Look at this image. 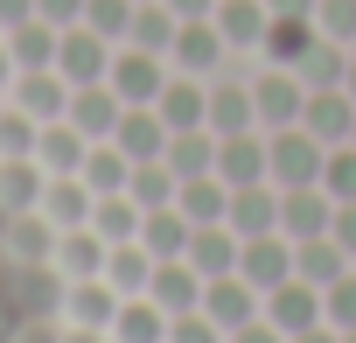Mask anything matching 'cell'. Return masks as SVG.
Returning a JSON list of instances; mask_svg holds the SVG:
<instances>
[{
	"label": "cell",
	"mask_w": 356,
	"mask_h": 343,
	"mask_svg": "<svg viewBox=\"0 0 356 343\" xmlns=\"http://www.w3.org/2000/svg\"><path fill=\"white\" fill-rule=\"evenodd\" d=\"M175 168L168 161H133V183H126V197L140 204V211H161V204H175Z\"/></svg>",
	"instance_id": "cell-37"
},
{
	"label": "cell",
	"mask_w": 356,
	"mask_h": 343,
	"mask_svg": "<svg viewBox=\"0 0 356 343\" xmlns=\"http://www.w3.org/2000/svg\"><path fill=\"white\" fill-rule=\"evenodd\" d=\"M252 98H259V126H266V133L300 126V112H307L300 70H280V63H252Z\"/></svg>",
	"instance_id": "cell-2"
},
{
	"label": "cell",
	"mask_w": 356,
	"mask_h": 343,
	"mask_svg": "<svg viewBox=\"0 0 356 343\" xmlns=\"http://www.w3.org/2000/svg\"><path fill=\"white\" fill-rule=\"evenodd\" d=\"M321 315H328L335 329H356V266H349L342 280H328V287H321Z\"/></svg>",
	"instance_id": "cell-42"
},
{
	"label": "cell",
	"mask_w": 356,
	"mask_h": 343,
	"mask_svg": "<svg viewBox=\"0 0 356 343\" xmlns=\"http://www.w3.org/2000/svg\"><path fill=\"white\" fill-rule=\"evenodd\" d=\"M203 273L189 266V259H154V280H147V301L161 308V315H189V308H203Z\"/></svg>",
	"instance_id": "cell-11"
},
{
	"label": "cell",
	"mask_w": 356,
	"mask_h": 343,
	"mask_svg": "<svg viewBox=\"0 0 356 343\" xmlns=\"http://www.w3.org/2000/svg\"><path fill=\"white\" fill-rule=\"evenodd\" d=\"M175 168V183H189V176H217V133L210 126H182V133H168V154Z\"/></svg>",
	"instance_id": "cell-23"
},
{
	"label": "cell",
	"mask_w": 356,
	"mask_h": 343,
	"mask_svg": "<svg viewBox=\"0 0 356 343\" xmlns=\"http://www.w3.org/2000/svg\"><path fill=\"white\" fill-rule=\"evenodd\" d=\"M112 56H119V43H105L98 29H63V43H56V70H63V84L77 91V84H105L112 77Z\"/></svg>",
	"instance_id": "cell-3"
},
{
	"label": "cell",
	"mask_w": 356,
	"mask_h": 343,
	"mask_svg": "<svg viewBox=\"0 0 356 343\" xmlns=\"http://www.w3.org/2000/svg\"><path fill=\"white\" fill-rule=\"evenodd\" d=\"M266 8H273V15H307V22H314V0H266Z\"/></svg>",
	"instance_id": "cell-51"
},
{
	"label": "cell",
	"mask_w": 356,
	"mask_h": 343,
	"mask_svg": "<svg viewBox=\"0 0 356 343\" xmlns=\"http://www.w3.org/2000/svg\"><path fill=\"white\" fill-rule=\"evenodd\" d=\"M314 29L328 43H349L356 49V0H314Z\"/></svg>",
	"instance_id": "cell-41"
},
{
	"label": "cell",
	"mask_w": 356,
	"mask_h": 343,
	"mask_svg": "<svg viewBox=\"0 0 356 343\" xmlns=\"http://www.w3.org/2000/svg\"><path fill=\"white\" fill-rule=\"evenodd\" d=\"M342 91H349V98H356V56H349V77H342Z\"/></svg>",
	"instance_id": "cell-52"
},
{
	"label": "cell",
	"mask_w": 356,
	"mask_h": 343,
	"mask_svg": "<svg viewBox=\"0 0 356 343\" xmlns=\"http://www.w3.org/2000/svg\"><path fill=\"white\" fill-rule=\"evenodd\" d=\"M168 8H175V22H210L217 0H168Z\"/></svg>",
	"instance_id": "cell-47"
},
{
	"label": "cell",
	"mask_w": 356,
	"mask_h": 343,
	"mask_svg": "<svg viewBox=\"0 0 356 343\" xmlns=\"http://www.w3.org/2000/svg\"><path fill=\"white\" fill-rule=\"evenodd\" d=\"M300 126L321 140V147H342L349 133H356V98L335 84V91H307V112H300Z\"/></svg>",
	"instance_id": "cell-19"
},
{
	"label": "cell",
	"mask_w": 356,
	"mask_h": 343,
	"mask_svg": "<svg viewBox=\"0 0 356 343\" xmlns=\"http://www.w3.org/2000/svg\"><path fill=\"white\" fill-rule=\"evenodd\" d=\"M328 238L356 259V204H335V224H328Z\"/></svg>",
	"instance_id": "cell-45"
},
{
	"label": "cell",
	"mask_w": 356,
	"mask_h": 343,
	"mask_svg": "<svg viewBox=\"0 0 356 343\" xmlns=\"http://www.w3.org/2000/svg\"><path fill=\"white\" fill-rule=\"evenodd\" d=\"M105 238L91 231V224H70V231H56V245H49V266H56V280H91V273H105Z\"/></svg>",
	"instance_id": "cell-15"
},
{
	"label": "cell",
	"mask_w": 356,
	"mask_h": 343,
	"mask_svg": "<svg viewBox=\"0 0 356 343\" xmlns=\"http://www.w3.org/2000/svg\"><path fill=\"white\" fill-rule=\"evenodd\" d=\"M266 322L280 329V336H300V329H314V322H328L321 315V287L314 280H280V287H266Z\"/></svg>",
	"instance_id": "cell-9"
},
{
	"label": "cell",
	"mask_w": 356,
	"mask_h": 343,
	"mask_svg": "<svg viewBox=\"0 0 356 343\" xmlns=\"http://www.w3.org/2000/svg\"><path fill=\"white\" fill-rule=\"evenodd\" d=\"M238 56H231V43L217 36V22H182L175 29V49H168V70H189V77H217V70H231ZM252 63V56H245Z\"/></svg>",
	"instance_id": "cell-4"
},
{
	"label": "cell",
	"mask_w": 356,
	"mask_h": 343,
	"mask_svg": "<svg viewBox=\"0 0 356 343\" xmlns=\"http://www.w3.org/2000/svg\"><path fill=\"white\" fill-rule=\"evenodd\" d=\"M35 15H42L49 29H77V22H84V0H35Z\"/></svg>",
	"instance_id": "cell-44"
},
{
	"label": "cell",
	"mask_w": 356,
	"mask_h": 343,
	"mask_svg": "<svg viewBox=\"0 0 356 343\" xmlns=\"http://www.w3.org/2000/svg\"><path fill=\"white\" fill-rule=\"evenodd\" d=\"M224 224H231L238 238H266V231H280V190H273V183H245V190H231Z\"/></svg>",
	"instance_id": "cell-18"
},
{
	"label": "cell",
	"mask_w": 356,
	"mask_h": 343,
	"mask_svg": "<svg viewBox=\"0 0 356 343\" xmlns=\"http://www.w3.org/2000/svg\"><path fill=\"white\" fill-rule=\"evenodd\" d=\"M42 161L35 154H8L0 161V218H15V211H35V197H42Z\"/></svg>",
	"instance_id": "cell-26"
},
{
	"label": "cell",
	"mask_w": 356,
	"mask_h": 343,
	"mask_svg": "<svg viewBox=\"0 0 356 343\" xmlns=\"http://www.w3.org/2000/svg\"><path fill=\"white\" fill-rule=\"evenodd\" d=\"M91 204H98V190H91L84 176H49V183H42V197H35V211H42L56 231L91 224Z\"/></svg>",
	"instance_id": "cell-17"
},
{
	"label": "cell",
	"mask_w": 356,
	"mask_h": 343,
	"mask_svg": "<svg viewBox=\"0 0 356 343\" xmlns=\"http://www.w3.org/2000/svg\"><path fill=\"white\" fill-rule=\"evenodd\" d=\"M238 273L266 294V287H280V280H293V238L286 231H266V238H245V252H238Z\"/></svg>",
	"instance_id": "cell-16"
},
{
	"label": "cell",
	"mask_w": 356,
	"mask_h": 343,
	"mask_svg": "<svg viewBox=\"0 0 356 343\" xmlns=\"http://www.w3.org/2000/svg\"><path fill=\"white\" fill-rule=\"evenodd\" d=\"M238 252H245V238H238L231 224H196V238H189V266H196L203 280L238 273Z\"/></svg>",
	"instance_id": "cell-25"
},
{
	"label": "cell",
	"mask_w": 356,
	"mask_h": 343,
	"mask_svg": "<svg viewBox=\"0 0 356 343\" xmlns=\"http://www.w3.org/2000/svg\"><path fill=\"white\" fill-rule=\"evenodd\" d=\"M203 315L231 336V329H245V322H259V315H266V294H259L245 273H217V280L203 287Z\"/></svg>",
	"instance_id": "cell-6"
},
{
	"label": "cell",
	"mask_w": 356,
	"mask_h": 343,
	"mask_svg": "<svg viewBox=\"0 0 356 343\" xmlns=\"http://www.w3.org/2000/svg\"><path fill=\"white\" fill-rule=\"evenodd\" d=\"M22 22H35V0H0V29H22Z\"/></svg>",
	"instance_id": "cell-48"
},
{
	"label": "cell",
	"mask_w": 356,
	"mask_h": 343,
	"mask_svg": "<svg viewBox=\"0 0 356 343\" xmlns=\"http://www.w3.org/2000/svg\"><path fill=\"white\" fill-rule=\"evenodd\" d=\"M105 84H112L126 105H154V98H161V84H168V56L119 43V56H112V77H105Z\"/></svg>",
	"instance_id": "cell-5"
},
{
	"label": "cell",
	"mask_w": 356,
	"mask_h": 343,
	"mask_svg": "<svg viewBox=\"0 0 356 343\" xmlns=\"http://www.w3.org/2000/svg\"><path fill=\"white\" fill-rule=\"evenodd\" d=\"M217 176H224L231 190H245V183H273V161H266V126L217 133Z\"/></svg>",
	"instance_id": "cell-7"
},
{
	"label": "cell",
	"mask_w": 356,
	"mask_h": 343,
	"mask_svg": "<svg viewBox=\"0 0 356 343\" xmlns=\"http://www.w3.org/2000/svg\"><path fill=\"white\" fill-rule=\"evenodd\" d=\"M35 133H42V119H29L15 98H0V161L8 154H35Z\"/></svg>",
	"instance_id": "cell-38"
},
{
	"label": "cell",
	"mask_w": 356,
	"mask_h": 343,
	"mask_svg": "<svg viewBox=\"0 0 356 343\" xmlns=\"http://www.w3.org/2000/svg\"><path fill=\"white\" fill-rule=\"evenodd\" d=\"M266 161H273V190H307V183H321L328 147L307 126H280V133H266Z\"/></svg>",
	"instance_id": "cell-1"
},
{
	"label": "cell",
	"mask_w": 356,
	"mask_h": 343,
	"mask_svg": "<svg viewBox=\"0 0 356 343\" xmlns=\"http://www.w3.org/2000/svg\"><path fill=\"white\" fill-rule=\"evenodd\" d=\"M168 343H224V329L203 308H189V315H168Z\"/></svg>",
	"instance_id": "cell-43"
},
{
	"label": "cell",
	"mask_w": 356,
	"mask_h": 343,
	"mask_svg": "<svg viewBox=\"0 0 356 343\" xmlns=\"http://www.w3.org/2000/svg\"><path fill=\"white\" fill-rule=\"evenodd\" d=\"M105 280H112L119 294H147V280H154V252H147L140 238L112 245V252H105Z\"/></svg>",
	"instance_id": "cell-36"
},
{
	"label": "cell",
	"mask_w": 356,
	"mask_h": 343,
	"mask_svg": "<svg viewBox=\"0 0 356 343\" xmlns=\"http://www.w3.org/2000/svg\"><path fill=\"white\" fill-rule=\"evenodd\" d=\"M112 315H119V287H112L105 273H91V280H63L56 322H77V329H112Z\"/></svg>",
	"instance_id": "cell-8"
},
{
	"label": "cell",
	"mask_w": 356,
	"mask_h": 343,
	"mask_svg": "<svg viewBox=\"0 0 356 343\" xmlns=\"http://www.w3.org/2000/svg\"><path fill=\"white\" fill-rule=\"evenodd\" d=\"M84 154H91V140H84L70 119H42V133H35V161H42V176H77Z\"/></svg>",
	"instance_id": "cell-20"
},
{
	"label": "cell",
	"mask_w": 356,
	"mask_h": 343,
	"mask_svg": "<svg viewBox=\"0 0 356 343\" xmlns=\"http://www.w3.org/2000/svg\"><path fill=\"white\" fill-rule=\"evenodd\" d=\"M8 98H15L29 119H63V112H70V84H63V70H22Z\"/></svg>",
	"instance_id": "cell-22"
},
{
	"label": "cell",
	"mask_w": 356,
	"mask_h": 343,
	"mask_svg": "<svg viewBox=\"0 0 356 343\" xmlns=\"http://www.w3.org/2000/svg\"><path fill=\"white\" fill-rule=\"evenodd\" d=\"M342 343H356V329H342Z\"/></svg>",
	"instance_id": "cell-53"
},
{
	"label": "cell",
	"mask_w": 356,
	"mask_h": 343,
	"mask_svg": "<svg viewBox=\"0 0 356 343\" xmlns=\"http://www.w3.org/2000/svg\"><path fill=\"white\" fill-rule=\"evenodd\" d=\"M314 36H321V29H314L307 15H273V22H266V43H259V63H280V70H293V63L314 49Z\"/></svg>",
	"instance_id": "cell-21"
},
{
	"label": "cell",
	"mask_w": 356,
	"mask_h": 343,
	"mask_svg": "<svg viewBox=\"0 0 356 343\" xmlns=\"http://www.w3.org/2000/svg\"><path fill=\"white\" fill-rule=\"evenodd\" d=\"M112 343H168V315L147 301V294H119V315L105 329Z\"/></svg>",
	"instance_id": "cell-27"
},
{
	"label": "cell",
	"mask_w": 356,
	"mask_h": 343,
	"mask_svg": "<svg viewBox=\"0 0 356 343\" xmlns=\"http://www.w3.org/2000/svg\"><path fill=\"white\" fill-rule=\"evenodd\" d=\"M133 8H140V0H84V29H98L105 43H126Z\"/></svg>",
	"instance_id": "cell-40"
},
{
	"label": "cell",
	"mask_w": 356,
	"mask_h": 343,
	"mask_svg": "<svg viewBox=\"0 0 356 343\" xmlns=\"http://www.w3.org/2000/svg\"><path fill=\"white\" fill-rule=\"evenodd\" d=\"M335 224V197L321 190V183H307V190H280V231L300 245V238H321Z\"/></svg>",
	"instance_id": "cell-12"
},
{
	"label": "cell",
	"mask_w": 356,
	"mask_h": 343,
	"mask_svg": "<svg viewBox=\"0 0 356 343\" xmlns=\"http://www.w3.org/2000/svg\"><path fill=\"white\" fill-rule=\"evenodd\" d=\"M154 112L168 119V133H182V126H210V77H189V70H168Z\"/></svg>",
	"instance_id": "cell-10"
},
{
	"label": "cell",
	"mask_w": 356,
	"mask_h": 343,
	"mask_svg": "<svg viewBox=\"0 0 356 343\" xmlns=\"http://www.w3.org/2000/svg\"><path fill=\"white\" fill-rule=\"evenodd\" d=\"M189 238H196V224L175 211V204L147 211V224H140V245H147L154 259H189Z\"/></svg>",
	"instance_id": "cell-28"
},
{
	"label": "cell",
	"mask_w": 356,
	"mask_h": 343,
	"mask_svg": "<svg viewBox=\"0 0 356 343\" xmlns=\"http://www.w3.org/2000/svg\"><path fill=\"white\" fill-rule=\"evenodd\" d=\"M349 56H356L349 43H328V36H314V49H307L293 70H300V84H307V91H335V84L349 77Z\"/></svg>",
	"instance_id": "cell-31"
},
{
	"label": "cell",
	"mask_w": 356,
	"mask_h": 343,
	"mask_svg": "<svg viewBox=\"0 0 356 343\" xmlns=\"http://www.w3.org/2000/svg\"><path fill=\"white\" fill-rule=\"evenodd\" d=\"M15 77H22V63H15V49H8V36H0V98L15 91Z\"/></svg>",
	"instance_id": "cell-49"
},
{
	"label": "cell",
	"mask_w": 356,
	"mask_h": 343,
	"mask_svg": "<svg viewBox=\"0 0 356 343\" xmlns=\"http://www.w3.org/2000/svg\"><path fill=\"white\" fill-rule=\"evenodd\" d=\"M286 343H342V329H335V322H314V329H300V336H286Z\"/></svg>",
	"instance_id": "cell-50"
},
{
	"label": "cell",
	"mask_w": 356,
	"mask_h": 343,
	"mask_svg": "<svg viewBox=\"0 0 356 343\" xmlns=\"http://www.w3.org/2000/svg\"><path fill=\"white\" fill-rule=\"evenodd\" d=\"M349 140H356V133H349Z\"/></svg>",
	"instance_id": "cell-54"
},
{
	"label": "cell",
	"mask_w": 356,
	"mask_h": 343,
	"mask_svg": "<svg viewBox=\"0 0 356 343\" xmlns=\"http://www.w3.org/2000/svg\"><path fill=\"white\" fill-rule=\"evenodd\" d=\"M140 224H147V211H140L126 190H112V197H98V204H91V231H98L105 245H126V238H140Z\"/></svg>",
	"instance_id": "cell-32"
},
{
	"label": "cell",
	"mask_w": 356,
	"mask_h": 343,
	"mask_svg": "<svg viewBox=\"0 0 356 343\" xmlns=\"http://www.w3.org/2000/svg\"><path fill=\"white\" fill-rule=\"evenodd\" d=\"M77 176H84L98 197H112V190H126V183H133V154H126L119 140H91V154H84Z\"/></svg>",
	"instance_id": "cell-34"
},
{
	"label": "cell",
	"mask_w": 356,
	"mask_h": 343,
	"mask_svg": "<svg viewBox=\"0 0 356 343\" xmlns=\"http://www.w3.org/2000/svg\"><path fill=\"white\" fill-rule=\"evenodd\" d=\"M119 112H126V98H119L112 84H77L63 119H70L84 140H112V133H119Z\"/></svg>",
	"instance_id": "cell-14"
},
{
	"label": "cell",
	"mask_w": 356,
	"mask_h": 343,
	"mask_svg": "<svg viewBox=\"0 0 356 343\" xmlns=\"http://www.w3.org/2000/svg\"><path fill=\"white\" fill-rule=\"evenodd\" d=\"M349 266H356V259H349V252H342V245H335L328 231H321V238H300V245H293V273H300V280H314V287L342 280Z\"/></svg>",
	"instance_id": "cell-33"
},
{
	"label": "cell",
	"mask_w": 356,
	"mask_h": 343,
	"mask_svg": "<svg viewBox=\"0 0 356 343\" xmlns=\"http://www.w3.org/2000/svg\"><path fill=\"white\" fill-rule=\"evenodd\" d=\"M321 190H328L335 204H356V140L328 147V161H321Z\"/></svg>",
	"instance_id": "cell-39"
},
{
	"label": "cell",
	"mask_w": 356,
	"mask_h": 343,
	"mask_svg": "<svg viewBox=\"0 0 356 343\" xmlns=\"http://www.w3.org/2000/svg\"><path fill=\"white\" fill-rule=\"evenodd\" d=\"M0 36H8V49H15L22 70H56V43H63V29H49L42 15L22 22V29H0Z\"/></svg>",
	"instance_id": "cell-30"
},
{
	"label": "cell",
	"mask_w": 356,
	"mask_h": 343,
	"mask_svg": "<svg viewBox=\"0 0 356 343\" xmlns=\"http://www.w3.org/2000/svg\"><path fill=\"white\" fill-rule=\"evenodd\" d=\"M224 343H286V336H280V329H273V322L259 315V322H245V329H231Z\"/></svg>",
	"instance_id": "cell-46"
},
{
	"label": "cell",
	"mask_w": 356,
	"mask_h": 343,
	"mask_svg": "<svg viewBox=\"0 0 356 343\" xmlns=\"http://www.w3.org/2000/svg\"><path fill=\"white\" fill-rule=\"evenodd\" d=\"M175 211H182L189 224H224V211H231V183H224V176H189L182 190H175Z\"/></svg>",
	"instance_id": "cell-29"
},
{
	"label": "cell",
	"mask_w": 356,
	"mask_h": 343,
	"mask_svg": "<svg viewBox=\"0 0 356 343\" xmlns=\"http://www.w3.org/2000/svg\"><path fill=\"white\" fill-rule=\"evenodd\" d=\"M217 36L231 43V56H252L259 63V43H266V22H273V8L266 0H217Z\"/></svg>",
	"instance_id": "cell-13"
},
{
	"label": "cell",
	"mask_w": 356,
	"mask_h": 343,
	"mask_svg": "<svg viewBox=\"0 0 356 343\" xmlns=\"http://www.w3.org/2000/svg\"><path fill=\"white\" fill-rule=\"evenodd\" d=\"M112 140H119V147H126L133 161H161V154H168V119H161L154 105H126V112H119V133H112Z\"/></svg>",
	"instance_id": "cell-24"
},
{
	"label": "cell",
	"mask_w": 356,
	"mask_h": 343,
	"mask_svg": "<svg viewBox=\"0 0 356 343\" xmlns=\"http://www.w3.org/2000/svg\"><path fill=\"white\" fill-rule=\"evenodd\" d=\"M175 29H182V22H175V8H168V0H140V8H133V29H126V43H133V49L168 56V49H175Z\"/></svg>",
	"instance_id": "cell-35"
}]
</instances>
